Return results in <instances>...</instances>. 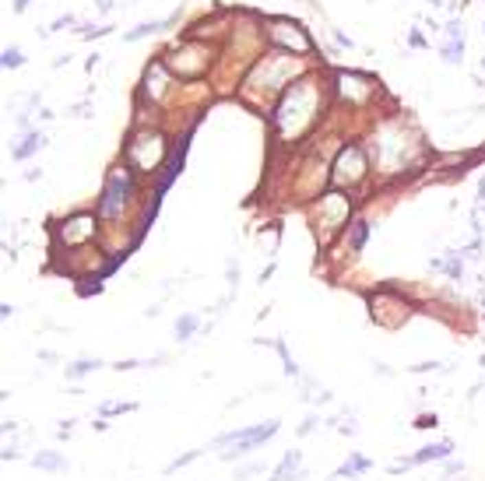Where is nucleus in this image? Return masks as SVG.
Instances as JSON below:
<instances>
[{
    "instance_id": "f257e3e1",
    "label": "nucleus",
    "mask_w": 485,
    "mask_h": 481,
    "mask_svg": "<svg viewBox=\"0 0 485 481\" xmlns=\"http://www.w3.org/2000/svg\"><path fill=\"white\" fill-rule=\"evenodd\" d=\"M278 432V422L271 418V422L264 425H253V429H236L229 436H218V446H229V454H222L225 460H239V457H247L250 449H257L260 443H267L271 436Z\"/></svg>"
},
{
    "instance_id": "f03ea898",
    "label": "nucleus",
    "mask_w": 485,
    "mask_h": 481,
    "mask_svg": "<svg viewBox=\"0 0 485 481\" xmlns=\"http://www.w3.org/2000/svg\"><path fill=\"white\" fill-rule=\"evenodd\" d=\"M134 183H131V172L127 169H113L109 172V183H106V193H102V204H99V215L102 218H116L124 200L131 197Z\"/></svg>"
},
{
    "instance_id": "7ed1b4c3",
    "label": "nucleus",
    "mask_w": 485,
    "mask_h": 481,
    "mask_svg": "<svg viewBox=\"0 0 485 481\" xmlns=\"http://www.w3.org/2000/svg\"><path fill=\"white\" fill-rule=\"evenodd\" d=\"M162 152H166L162 134H151V130L137 134V137L131 141V148H127V155H131V162H134L137 169H151V165H159Z\"/></svg>"
},
{
    "instance_id": "20e7f679",
    "label": "nucleus",
    "mask_w": 485,
    "mask_h": 481,
    "mask_svg": "<svg viewBox=\"0 0 485 481\" xmlns=\"http://www.w3.org/2000/svg\"><path fill=\"white\" fill-rule=\"evenodd\" d=\"M366 155H362V148H345V152L338 155V162H335V179L341 187H355L359 179H366Z\"/></svg>"
},
{
    "instance_id": "39448f33",
    "label": "nucleus",
    "mask_w": 485,
    "mask_h": 481,
    "mask_svg": "<svg viewBox=\"0 0 485 481\" xmlns=\"http://www.w3.org/2000/svg\"><path fill=\"white\" fill-rule=\"evenodd\" d=\"M92 232H95V218H92V215H74L71 222H64V228H60V239H64L67 246H74V243H88V239H92Z\"/></svg>"
},
{
    "instance_id": "423d86ee",
    "label": "nucleus",
    "mask_w": 485,
    "mask_h": 481,
    "mask_svg": "<svg viewBox=\"0 0 485 481\" xmlns=\"http://www.w3.org/2000/svg\"><path fill=\"white\" fill-rule=\"evenodd\" d=\"M453 449V443L450 439H443V443H436V446H422L415 457H408V460H398V464H390V471L394 474H401L405 467H415V464H429V460H443L447 454Z\"/></svg>"
},
{
    "instance_id": "0eeeda50",
    "label": "nucleus",
    "mask_w": 485,
    "mask_h": 481,
    "mask_svg": "<svg viewBox=\"0 0 485 481\" xmlns=\"http://www.w3.org/2000/svg\"><path fill=\"white\" fill-rule=\"evenodd\" d=\"M271 36H275L278 43H292L295 49H310V39L302 36V28L292 25V21H275V32H271Z\"/></svg>"
},
{
    "instance_id": "6e6552de",
    "label": "nucleus",
    "mask_w": 485,
    "mask_h": 481,
    "mask_svg": "<svg viewBox=\"0 0 485 481\" xmlns=\"http://www.w3.org/2000/svg\"><path fill=\"white\" fill-rule=\"evenodd\" d=\"M302 471H299V454L292 449V454L282 457V464L275 467V474H271V481H299Z\"/></svg>"
},
{
    "instance_id": "1a4fd4ad",
    "label": "nucleus",
    "mask_w": 485,
    "mask_h": 481,
    "mask_svg": "<svg viewBox=\"0 0 485 481\" xmlns=\"http://www.w3.org/2000/svg\"><path fill=\"white\" fill-rule=\"evenodd\" d=\"M95 369H102L99 358H81V362H71V366H67V379H81V376L95 373Z\"/></svg>"
},
{
    "instance_id": "9d476101",
    "label": "nucleus",
    "mask_w": 485,
    "mask_h": 481,
    "mask_svg": "<svg viewBox=\"0 0 485 481\" xmlns=\"http://www.w3.org/2000/svg\"><path fill=\"white\" fill-rule=\"evenodd\" d=\"M32 464H36L39 471H67V460L56 457V454H36Z\"/></svg>"
},
{
    "instance_id": "9b49d317",
    "label": "nucleus",
    "mask_w": 485,
    "mask_h": 481,
    "mask_svg": "<svg viewBox=\"0 0 485 481\" xmlns=\"http://www.w3.org/2000/svg\"><path fill=\"white\" fill-rule=\"evenodd\" d=\"M366 467H370V460L355 454V457H348V460H345V464L338 467V478H359V474L366 471Z\"/></svg>"
},
{
    "instance_id": "f8f14e48",
    "label": "nucleus",
    "mask_w": 485,
    "mask_h": 481,
    "mask_svg": "<svg viewBox=\"0 0 485 481\" xmlns=\"http://www.w3.org/2000/svg\"><path fill=\"white\" fill-rule=\"evenodd\" d=\"M194 330H197V316H183V320L176 323V338H179V341H190Z\"/></svg>"
},
{
    "instance_id": "ddd939ff",
    "label": "nucleus",
    "mask_w": 485,
    "mask_h": 481,
    "mask_svg": "<svg viewBox=\"0 0 485 481\" xmlns=\"http://www.w3.org/2000/svg\"><path fill=\"white\" fill-rule=\"evenodd\" d=\"M36 148H43V137H39V134H32V137H28V141H25V144L18 148V152H14V159H25V155H32Z\"/></svg>"
},
{
    "instance_id": "4468645a",
    "label": "nucleus",
    "mask_w": 485,
    "mask_h": 481,
    "mask_svg": "<svg viewBox=\"0 0 485 481\" xmlns=\"http://www.w3.org/2000/svg\"><path fill=\"white\" fill-rule=\"evenodd\" d=\"M190 460H197V449H194V454H187V457H179V460H172V464H169V467H166V471H169V474H172V471H179V467H187V464H190Z\"/></svg>"
},
{
    "instance_id": "2eb2a0df",
    "label": "nucleus",
    "mask_w": 485,
    "mask_h": 481,
    "mask_svg": "<svg viewBox=\"0 0 485 481\" xmlns=\"http://www.w3.org/2000/svg\"><path fill=\"white\" fill-rule=\"evenodd\" d=\"M120 411H134V404H102V414H120Z\"/></svg>"
},
{
    "instance_id": "dca6fc26",
    "label": "nucleus",
    "mask_w": 485,
    "mask_h": 481,
    "mask_svg": "<svg viewBox=\"0 0 485 481\" xmlns=\"http://www.w3.org/2000/svg\"><path fill=\"white\" fill-rule=\"evenodd\" d=\"M18 64H21V53L18 49H8L4 53V67H18Z\"/></svg>"
},
{
    "instance_id": "f3484780",
    "label": "nucleus",
    "mask_w": 485,
    "mask_h": 481,
    "mask_svg": "<svg viewBox=\"0 0 485 481\" xmlns=\"http://www.w3.org/2000/svg\"><path fill=\"white\" fill-rule=\"evenodd\" d=\"M313 425H317V418H306V422L299 425V436H310V432H313Z\"/></svg>"
}]
</instances>
